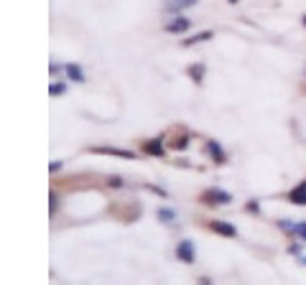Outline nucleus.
I'll list each match as a JSON object with an SVG mask.
<instances>
[{
	"label": "nucleus",
	"instance_id": "obj_16",
	"mask_svg": "<svg viewBox=\"0 0 306 285\" xmlns=\"http://www.w3.org/2000/svg\"><path fill=\"white\" fill-rule=\"evenodd\" d=\"M304 26H306V15H304Z\"/></svg>",
	"mask_w": 306,
	"mask_h": 285
},
{
	"label": "nucleus",
	"instance_id": "obj_9",
	"mask_svg": "<svg viewBox=\"0 0 306 285\" xmlns=\"http://www.w3.org/2000/svg\"><path fill=\"white\" fill-rule=\"evenodd\" d=\"M212 36H215L212 31H204V33H197L194 38H186V41H184V46H192V44H199V41H207V38H212Z\"/></svg>",
	"mask_w": 306,
	"mask_h": 285
},
{
	"label": "nucleus",
	"instance_id": "obj_14",
	"mask_svg": "<svg viewBox=\"0 0 306 285\" xmlns=\"http://www.w3.org/2000/svg\"><path fill=\"white\" fill-rule=\"evenodd\" d=\"M49 92H51L54 97H59V94H64V84H54V87H51Z\"/></svg>",
	"mask_w": 306,
	"mask_h": 285
},
{
	"label": "nucleus",
	"instance_id": "obj_6",
	"mask_svg": "<svg viewBox=\"0 0 306 285\" xmlns=\"http://www.w3.org/2000/svg\"><path fill=\"white\" fill-rule=\"evenodd\" d=\"M197 0H166L163 3V8L166 10H184V8H189V5H194Z\"/></svg>",
	"mask_w": 306,
	"mask_h": 285
},
{
	"label": "nucleus",
	"instance_id": "obj_8",
	"mask_svg": "<svg viewBox=\"0 0 306 285\" xmlns=\"http://www.w3.org/2000/svg\"><path fill=\"white\" fill-rule=\"evenodd\" d=\"M281 227H283V229H289V232H294V234H299V237H304V239H306V224H289V221H281Z\"/></svg>",
	"mask_w": 306,
	"mask_h": 285
},
{
	"label": "nucleus",
	"instance_id": "obj_17",
	"mask_svg": "<svg viewBox=\"0 0 306 285\" xmlns=\"http://www.w3.org/2000/svg\"><path fill=\"white\" fill-rule=\"evenodd\" d=\"M230 3H237V0H230Z\"/></svg>",
	"mask_w": 306,
	"mask_h": 285
},
{
	"label": "nucleus",
	"instance_id": "obj_7",
	"mask_svg": "<svg viewBox=\"0 0 306 285\" xmlns=\"http://www.w3.org/2000/svg\"><path fill=\"white\" fill-rule=\"evenodd\" d=\"M94 153H107V155H123V158H133L130 150H118V148H94Z\"/></svg>",
	"mask_w": 306,
	"mask_h": 285
},
{
	"label": "nucleus",
	"instance_id": "obj_15",
	"mask_svg": "<svg viewBox=\"0 0 306 285\" xmlns=\"http://www.w3.org/2000/svg\"><path fill=\"white\" fill-rule=\"evenodd\" d=\"M202 67H192V69H189V74H192V76H194V79H197V82H202V79H199V76H202Z\"/></svg>",
	"mask_w": 306,
	"mask_h": 285
},
{
	"label": "nucleus",
	"instance_id": "obj_12",
	"mask_svg": "<svg viewBox=\"0 0 306 285\" xmlns=\"http://www.w3.org/2000/svg\"><path fill=\"white\" fill-rule=\"evenodd\" d=\"M158 219L171 221V219H176V212H171V209H161V212H158Z\"/></svg>",
	"mask_w": 306,
	"mask_h": 285
},
{
	"label": "nucleus",
	"instance_id": "obj_5",
	"mask_svg": "<svg viewBox=\"0 0 306 285\" xmlns=\"http://www.w3.org/2000/svg\"><path fill=\"white\" fill-rule=\"evenodd\" d=\"M291 201H294V204H301V207H306V181L301 184V186H296V189L291 191Z\"/></svg>",
	"mask_w": 306,
	"mask_h": 285
},
{
	"label": "nucleus",
	"instance_id": "obj_3",
	"mask_svg": "<svg viewBox=\"0 0 306 285\" xmlns=\"http://www.w3.org/2000/svg\"><path fill=\"white\" fill-rule=\"evenodd\" d=\"M186 28H189V18H181V15L166 23V31H168V33H184Z\"/></svg>",
	"mask_w": 306,
	"mask_h": 285
},
{
	"label": "nucleus",
	"instance_id": "obj_4",
	"mask_svg": "<svg viewBox=\"0 0 306 285\" xmlns=\"http://www.w3.org/2000/svg\"><path fill=\"white\" fill-rule=\"evenodd\" d=\"M209 229L217 232V234H225V237H235V234H237V229H235L232 224H227V221H212Z\"/></svg>",
	"mask_w": 306,
	"mask_h": 285
},
{
	"label": "nucleus",
	"instance_id": "obj_10",
	"mask_svg": "<svg viewBox=\"0 0 306 285\" xmlns=\"http://www.w3.org/2000/svg\"><path fill=\"white\" fill-rule=\"evenodd\" d=\"M67 74H69V79H74V82H84V74H82V69H79L76 64H69V67H67Z\"/></svg>",
	"mask_w": 306,
	"mask_h": 285
},
{
	"label": "nucleus",
	"instance_id": "obj_11",
	"mask_svg": "<svg viewBox=\"0 0 306 285\" xmlns=\"http://www.w3.org/2000/svg\"><path fill=\"white\" fill-rule=\"evenodd\" d=\"M146 153H153V155H161V153H163V145H161V140H151V142H146Z\"/></svg>",
	"mask_w": 306,
	"mask_h": 285
},
{
	"label": "nucleus",
	"instance_id": "obj_13",
	"mask_svg": "<svg viewBox=\"0 0 306 285\" xmlns=\"http://www.w3.org/2000/svg\"><path fill=\"white\" fill-rule=\"evenodd\" d=\"M207 150H209L212 155H217V158L222 160V150H220V145H215V142H209V145H207Z\"/></svg>",
	"mask_w": 306,
	"mask_h": 285
},
{
	"label": "nucleus",
	"instance_id": "obj_2",
	"mask_svg": "<svg viewBox=\"0 0 306 285\" xmlns=\"http://www.w3.org/2000/svg\"><path fill=\"white\" fill-rule=\"evenodd\" d=\"M176 255L184 260V262H194V242H189V239H184L181 245H179V250H176Z\"/></svg>",
	"mask_w": 306,
	"mask_h": 285
},
{
	"label": "nucleus",
	"instance_id": "obj_1",
	"mask_svg": "<svg viewBox=\"0 0 306 285\" xmlns=\"http://www.w3.org/2000/svg\"><path fill=\"white\" fill-rule=\"evenodd\" d=\"M202 201H204V204H230V201H232V196H230L227 191L209 189V191H204V194H202Z\"/></svg>",
	"mask_w": 306,
	"mask_h": 285
}]
</instances>
